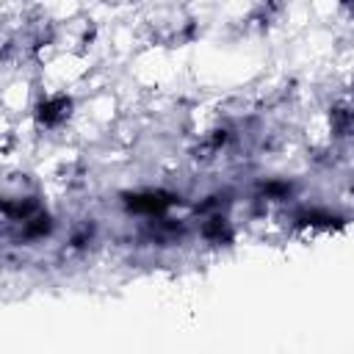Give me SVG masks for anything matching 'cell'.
I'll return each mask as SVG.
<instances>
[{"label": "cell", "instance_id": "6da1fadb", "mask_svg": "<svg viewBox=\"0 0 354 354\" xmlns=\"http://www.w3.org/2000/svg\"><path fill=\"white\" fill-rule=\"evenodd\" d=\"M69 113V100H50V102H44L41 105V111H39V116H41V122L44 124H55L58 119H64Z\"/></svg>", "mask_w": 354, "mask_h": 354}]
</instances>
